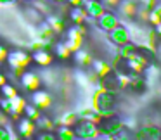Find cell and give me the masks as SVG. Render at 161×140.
I'll use <instances>...</instances> for the list:
<instances>
[{
	"label": "cell",
	"mask_w": 161,
	"mask_h": 140,
	"mask_svg": "<svg viewBox=\"0 0 161 140\" xmlns=\"http://www.w3.org/2000/svg\"><path fill=\"white\" fill-rule=\"evenodd\" d=\"M30 62H31V56L25 50H11L7 54V64L12 71L21 74L25 69H28Z\"/></svg>",
	"instance_id": "1"
},
{
	"label": "cell",
	"mask_w": 161,
	"mask_h": 140,
	"mask_svg": "<svg viewBox=\"0 0 161 140\" xmlns=\"http://www.w3.org/2000/svg\"><path fill=\"white\" fill-rule=\"evenodd\" d=\"M85 40V30L81 28V24H73L69 30H66V36H64V43L68 45V49L71 52L81 49Z\"/></svg>",
	"instance_id": "2"
},
{
	"label": "cell",
	"mask_w": 161,
	"mask_h": 140,
	"mask_svg": "<svg viewBox=\"0 0 161 140\" xmlns=\"http://www.w3.org/2000/svg\"><path fill=\"white\" fill-rule=\"evenodd\" d=\"M116 100H114V92L109 90H102L95 95V105L94 109L99 112V114H109L114 107Z\"/></svg>",
	"instance_id": "3"
},
{
	"label": "cell",
	"mask_w": 161,
	"mask_h": 140,
	"mask_svg": "<svg viewBox=\"0 0 161 140\" xmlns=\"http://www.w3.org/2000/svg\"><path fill=\"white\" fill-rule=\"evenodd\" d=\"M75 133H76V138H85V140H90V138H97L99 137V130L97 125L88 119H78V123L75 125Z\"/></svg>",
	"instance_id": "4"
},
{
	"label": "cell",
	"mask_w": 161,
	"mask_h": 140,
	"mask_svg": "<svg viewBox=\"0 0 161 140\" xmlns=\"http://www.w3.org/2000/svg\"><path fill=\"white\" fill-rule=\"evenodd\" d=\"M121 128H125V123L118 118H101L97 123L99 133H108V138H113Z\"/></svg>",
	"instance_id": "5"
},
{
	"label": "cell",
	"mask_w": 161,
	"mask_h": 140,
	"mask_svg": "<svg viewBox=\"0 0 161 140\" xmlns=\"http://www.w3.org/2000/svg\"><path fill=\"white\" fill-rule=\"evenodd\" d=\"M31 104L36 105L40 111H47V109L52 107V95L47 90H42V88H36V90L31 92Z\"/></svg>",
	"instance_id": "6"
},
{
	"label": "cell",
	"mask_w": 161,
	"mask_h": 140,
	"mask_svg": "<svg viewBox=\"0 0 161 140\" xmlns=\"http://www.w3.org/2000/svg\"><path fill=\"white\" fill-rule=\"evenodd\" d=\"M19 80H21V87L28 92H33V90L42 87V78H40V74H36L35 71L25 69L19 74Z\"/></svg>",
	"instance_id": "7"
},
{
	"label": "cell",
	"mask_w": 161,
	"mask_h": 140,
	"mask_svg": "<svg viewBox=\"0 0 161 140\" xmlns=\"http://www.w3.org/2000/svg\"><path fill=\"white\" fill-rule=\"evenodd\" d=\"M14 121H16V130H18V133L21 137H25V138H31V137H35L36 123L33 121V119H30L28 116H25V118L19 116L18 119H14Z\"/></svg>",
	"instance_id": "8"
},
{
	"label": "cell",
	"mask_w": 161,
	"mask_h": 140,
	"mask_svg": "<svg viewBox=\"0 0 161 140\" xmlns=\"http://www.w3.org/2000/svg\"><path fill=\"white\" fill-rule=\"evenodd\" d=\"M118 24H119V19L116 18V14H113V12L108 11V9H106V11L97 18V26L102 30V31L109 33L113 28H116Z\"/></svg>",
	"instance_id": "9"
},
{
	"label": "cell",
	"mask_w": 161,
	"mask_h": 140,
	"mask_svg": "<svg viewBox=\"0 0 161 140\" xmlns=\"http://www.w3.org/2000/svg\"><path fill=\"white\" fill-rule=\"evenodd\" d=\"M130 31L126 28H123L121 24H118L116 28H113L111 31H109V40H111V43H114V45L121 47L123 43L130 42Z\"/></svg>",
	"instance_id": "10"
},
{
	"label": "cell",
	"mask_w": 161,
	"mask_h": 140,
	"mask_svg": "<svg viewBox=\"0 0 161 140\" xmlns=\"http://www.w3.org/2000/svg\"><path fill=\"white\" fill-rule=\"evenodd\" d=\"M31 61L35 64H38V66H42V67H49L50 64H52V61H54V54L49 52L47 49H42V47H40V49L33 50Z\"/></svg>",
	"instance_id": "11"
},
{
	"label": "cell",
	"mask_w": 161,
	"mask_h": 140,
	"mask_svg": "<svg viewBox=\"0 0 161 140\" xmlns=\"http://www.w3.org/2000/svg\"><path fill=\"white\" fill-rule=\"evenodd\" d=\"M81 7L85 9L87 16H88V18H92V19H97L99 16L106 11L104 4H102L101 0H83Z\"/></svg>",
	"instance_id": "12"
},
{
	"label": "cell",
	"mask_w": 161,
	"mask_h": 140,
	"mask_svg": "<svg viewBox=\"0 0 161 140\" xmlns=\"http://www.w3.org/2000/svg\"><path fill=\"white\" fill-rule=\"evenodd\" d=\"M101 80H102V88H104V90H109V92L121 90L119 80H118V73H116L114 69H111L109 73H106L104 76H101Z\"/></svg>",
	"instance_id": "13"
},
{
	"label": "cell",
	"mask_w": 161,
	"mask_h": 140,
	"mask_svg": "<svg viewBox=\"0 0 161 140\" xmlns=\"http://www.w3.org/2000/svg\"><path fill=\"white\" fill-rule=\"evenodd\" d=\"M118 9H119V12H121L125 18H135L139 5H137L133 0H121L119 5H118Z\"/></svg>",
	"instance_id": "14"
},
{
	"label": "cell",
	"mask_w": 161,
	"mask_h": 140,
	"mask_svg": "<svg viewBox=\"0 0 161 140\" xmlns=\"http://www.w3.org/2000/svg\"><path fill=\"white\" fill-rule=\"evenodd\" d=\"M85 19H88V16H87V12H85V9H81V5L69 9V21L73 23V24H83Z\"/></svg>",
	"instance_id": "15"
},
{
	"label": "cell",
	"mask_w": 161,
	"mask_h": 140,
	"mask_svg": "<svg viewBox=\"0 0 161 140\" xmlns=\"http://www.w3.org/2000/svg\"><path fill=\"white\" fill-rule=\"evenodd\" d=\"M56 138L59 140H75L76 138V133H75L73 126H63L61 125L56 132Z\"/></svg>",
	"instance_id": "16"
},
{
	"label": "cell",
	"mask_w": 161,
	"mask_h": 140,
	"mask_svg": "<svg viewBox=\"0 0 161 140\" xmlns=\"http://www.w3.org/2000/svg\"><path fill=\"white\" fill-rule=\"evenodd\" d=\"M73 57H75V61H76L78 64H81V66H88V64H92V61H94L92 56H90V52H88V50H83V49L75 50Z\"/></svg>",
	"instance_id": "17"
},
{
	"label": "cell",
	"mask_w": 161,
	"mask_h": 140,
	"mask_svg": "<svg viewBox=\"0 0 161 140\" xmlns=\"http://www.w3.org/2000/svg\"><path fill=\"white\" fill-rule=\"evenodd\" d=\"M137 137H139V138H161V132L158 128L144 126V128L137 130Z\"/></svg>",
	"instance_id": "18"
},
{
	"label": "cell",
	"mask_w": 161,
	"mask_h": 140,
	"mask_svg": "<svg viewBox=\"0 0 161 140\" xmlns=\"http://www.w3.org/2000/svg\"><path fill=\"white\" fill-rule=\"evenodd\" d=\"M92 67H94V71H95V74H97V76H104L106 73H109V71L113 69L111 64H108L106 61H102V59L92 61Z\"/></svg>",
	"instance_id": "19"
},
{
	"label": "cell",
	"mask_w": 161,
	"mask_h": 140,
	"mask_svg": "<svg viewBox=\"0 0 161 140\" xmlns=\"http://www.w3.org/2000/svg\"><path fill=\"white\" fill-rule=\"evenodd\" d=\"M47 23H49V28L52 30L54 33H63L64 28H66L64 21L59 16H49V18H47Z\"/></svg>",
	"instance_id": "20"
},
{
	"label": "cell",
	"mask_w": 161,
	"mask_h": 140,
	"mask_svg": "<svg viewBox=\"0 0 161 140\" xmlns=\"http://www.w3.org/2000/svg\"><path fill=\"white\" fill-rule=\"evenodd\" d=\"M128 87H130V90L135 92V94H144V92L147 90V80H144V78H132Z\"/></svg>",
	"instance_id": "21"
},
{
	"label": "cell",
	"mask_w": 161,
	"mask_h": 140,
	"mask_svg": "<svg viewBox=\"0 0 161 140\" xmlns=\"http://www.w3.org/2000/svg\"><path fill=\"white\" fill-rule=\"evenodd\" d=\"M54 50H56V52H54V56H56V57H59L61 61H64V59H69V57H71V54H73L69 49H68V45H66L64 42H59V43H56V49H54Z\"/></svg>",
	"instance_id": "22"
},
{
	"label": "cell",
	"mask_w": 161,
	"mask_h": 140,
	"mask_svg": "<svg viewBox=\"0 0 161 140\" xmlns=\"http://www.w3.org/2000/svg\"><path fill=\"white\" fill-rule=\"evenodd\" d=\"M0 95L5 97V99H12V97L18 95V88H16L14 85H11V83H5V85L0 87Z\"/></svg>",
	"instance_id": "23"
},
{
	"label": "cell",
	"mask_w": 161,
	"mask_h": 140,
	"mask_svg": "<svg viewBox=\"0 0 161 140\" xmlns=\"http://www.w3.org/2000/svg\"><path fill=\"white\" fill-rule=\"evenodd\" d=\"M59 123L63 126H75L78 123V116L75 114V112H66L64 116H61Z\"/></svg>",
	"instance_id": "24"
},
{
	"label": "cell",
	"mask_w": 161,
	"mask_h": 140,
	"mask_svg": "<svg viewBox=\"0 0 161 140\" xmlns=\"http://www.w3.org/2000/svg\"><path fill=\"white\" fill-rule=\"evenodd\" d=\"M35 123H36V126H40V128H42V132H52V130L56 128V126H54V123L50 121L49 118H45V116H40Z\"/></svg>",
	"instance_id": "25"
},
{
	"label": "cell",
	"mask_w": 161,
	"mask_h": 140,
	"mask_svg": "<svg viewBox=\"0 0 161 140\" xmlns=\"http://www.w3.org/2000/svg\"><path fill=\"white\" fill-rule=\"evenodd\" d=\"M23 114L28 116L30 119H33V121H36V119L42 116V114H40V109L36 107V105H33V104H31V105L26 104V105H25V112H23Z\"/></svg>",
	"instance_id": "26"
},
{
	"label": "cell",
	"mask_w": 161,
	"mask_h": 140,
	"mask_svg": "<svg viewBox=\"0 0 161 140\" xmlns=\"http://www.w3.org/2000/svg\"><path fill=\"white\" fill-rule=\"evenodd\" d=\"M101 2L104 4L106 9H116L119 5V2H121V0H101Z\"/></svg>",
	"instance_id": "27"
},
{
	"label": "cell",
	"mask_w": 161,
	"mask_h": 140,
	"mask_svg": "<svg viewBox=\"0 0 161 140\" xmlns=\"http://www.w3.org/2000/svg\"><path fill=\"white\" fill-rule=\"evenodd\" d=\"M7 54H9V50L5 49L4 45H0V64L7 61Z\"/></svg>",
	"instance_id": "28"
},
{
	"label": "cell",
	"mask_w": 161,
	"mask_h": 140,
	"mask_svg": "<svg viewBox=\"0 0 161 140\" xmlns=\"http://www.w3.org/2000/svg\"><path fill=\"white\" fill-rule=\"evenodd\" d=\"M0 138H2V140H7V138H12L11 135H7V130H5V128H4V126H2V125H0Z\"/></svg>",
	"instance_id": "29"
},
{
	"label": "cell",
	"mask_w": 161,
	"mask_h": 140,
	"mask_svg": "<svg viewBox=\"0 0 161 140\" xmlns=\"http://www.w3.org/2000/svg\"><path fill=\"white\" fill-rule=\"evenodd\" d=\"M7 83V76H5L4 73H0V87H2V85H5Z\"/></svg>",
	"instance_id": "30"
},
{
	"label": "cell",
	"mask_w": 161,
	"mask_h": 140,
	"mask_svg": "<svg viewBox=\"0 0 161 140\" xmlns=\"http://www.w3.org/2000/svg\"><path fill=\"white\" fill-rule=\"evenodd\" d=\"M154 31H156V35L161 38V23H159V24H156V26H154Z\"/></svg>",
	"instance_id": "31"
},
{
	"label": "cell",
	"mask_w": 161,
	"mask_h": 140,
	"mask_svg": "<svg viewBox=\"0 0 161 140\" xmlns=\"http://www.w3.org/2000/svg\"><path fill=\"white\" fill-rule=\"evenodd\" d=\"M14 0H0V4H12Z\"/></svg>",
	"instance_id": "32"
},
{
	"label": "cell",
	"mask_w": 161,
	"mask_h": 140,
	"mask_svg": "<svg viewBox=\"0 0 161 140\" xmlns=\"http://www.w3.org/2000/svg\"><path fill=\"white\" fill-rule=\"evenodd\" d=\"M49 2H66V0H49Z\"/></svg>",
	"instance_id": "33"
},
{
	"label": "cell",
	"mask_w": 161,
	"mask_h": 140,
	"mask_svg": "<svg viewBox=\"0 0 161 140\" xmlns=\"http://www.w3.org/2000/svg\"><path fill=\"white\" fill-rule=\"evenodd\" d=\"M0 99H2V95H0Z\"/></svg>",
	"instance_id": "34"
}]
</instances>
